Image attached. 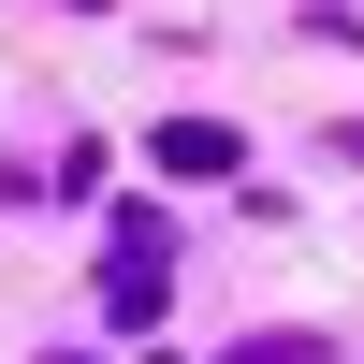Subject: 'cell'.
<instances>
[{
  "label": "cell",
  "instance_id": "1",
  "mask_svg": "<svg viewBox=\"0 0 364 364\" xmlns=\"http://www.w3.org/2000/svg\"><path fill=\"white\" fill-rule=\"evenodd\" d=\"M161 161H175V175H233V132H204V117H175V132H161Z\"/></svg>",
  "mask_w": 364,
  "mask_h": 364
}]
</instances>
